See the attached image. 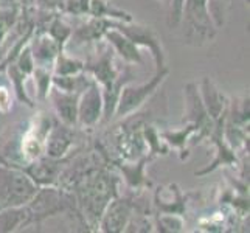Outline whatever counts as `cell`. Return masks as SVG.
<instances>
[{
    "mask_svg": "<svg viewBox=\"0 0 250 233\" xmlns=\"http://www.w3.org/2000/svg\"><path fill=\"white\" fill-rule=\"evenodd\" d=\"M39 185L13 162L0 163V210L27 205Z\"/></svg>",
    "mask_w": 250,
    "mask_h": 233,
    "instance_id": "1",
    "label": "cell"
},
{
    "mask_svg": "<svg viewBox=\"0 0 250 233\" xmlns=\"http://www.w3.org/2000/svg\"><path fill=\"white\" fill-rule=\"evenodd\" d=\"M179 25H182L184 28L185 41L194 47H201L214 41L218 33L210 16L207 0H185Z\"/></svg>",
    "mask_w": 250,
    "mask_h": 233,
    "instance_id": "2",
    "label": "cell"
},
{
    "mask_svg": "<svg viewBox=\"0 0 250 233\" xmlns=\"http://www.w3.org/2000/svg\"><path fill=\"white\" fill-rule=\"evenodd\" d=\"M25 207L28 212V226L33 222L39 224L50 216L78 209L75 194L68 190L58 188L56 185L39 187L38 193Z\"/></svg>",
    "mask_w": 250,
    "mask_h": 233,
    "instance_id": "3",
    "label": "cell"
},
{
    "mask_svg": "<svg viewBox=\"0 0 250 233\" xmlns=\"http://www.w3.org/2000/svg\"><path fill=\"white\" fill-rule=\"evenodd\" d=\"M168 73H169V68L165 65L163 68H160V70H156V75H154L149 81H146L143 84H137V85L125 84L122 87V92H120L114 117L126 118L127 115H131L134 112L139 110L146 103V100H149L152 95L157 92V89L162 85V83L165 81Z\"/></svg>",
    "mask_w": 250,
    "mask_h": 233,
    "instance_id": "4",
    "label": "cell"
},
{
    "mask_svg": "<svg viewBox=\"0 0 250 233\" xmlns=\"http://www.w3.org/2000/svg\"><path fill=\"white\" fill-rule=\"evenodd\" d=\"M110 28H117L122 31L125 36L131 39L137 47H145L151 51L156 70L165 67V51L162 47V39L159 33L146 25L134 23L132 22H122V21H110Z\"/></svg>",
    "mask_w": 250,
    "mask_h": 233,
    "instance_id": "5",
    "label": "cell"
},
{
    "mask_svg": "<svg viewBox=\"0 0 250 233\" xmlns=\"http://www.w3.org/2000/svg\"><path fill=\"white\" fill-rule=\"evenodd\" d=\"M184 97H185L184 123H189L196 127L197 140L210 137V134L214 129V120L208 115V112H207L197 85L193 83L187 84L184 89Z\"/></svg>",
    "mask_w": 250,
    "mask_h": 233,
    "instance_id": "6",
    "label": "cell"
},
{
    "mask_svg": "<svg viewBox=\"0 0 250 233\" xmlns=\"http://www.w3.org/2000/svg\"><path fill=\"white\" fill-rule=\"evenodd\" d=\"M103 92L97 83H92L87 89L80 93L78 100V127L93 129L101 123L103 118Z\"/></svg>",
    "mask_w": 250,
    "mask_h": 233,
    "instance_id": "7",
    "label": "cell"
},
{
    "mask_svg": "<svg viewBox=\"0 0 250 233\" xmlns=\"http://www.w3.org/2000/svg\"><path fill=\"white\" fill-rule=\"evenodd\" d=\"M135 212V204L126 197H114L103 212V216L98 224V230L106 233L125 232L131 216Z\"/></svg>",
    "mask_w": 250,
    "mask_h": 233,
    "instance_id": "8",
    "label": "cell"
},
{
    "mask_svg": "<svg viewBox=\"0 0 250 233\" xmlns=\"http://www.w3.org/2000/svg\"><path fill=\"white\" fill-rule=\"evenodd\" d=\"M75 127L67 126L61 122H55L44 142L45 155L50 159H65L75 145Z\"/></svg>",
    "mask_w": 250,
    "mask_h": 233,
    "instance_id": "9",
    "label": "cell"
},
{
    "mask_svg": "<svg viewBox=\"0 0 250 233\" xmlns=\"http://www.w3.org/2000/svg\"><path fill=\"white\" fill-rule=\"evenodd\" d=\"M67 163L65 159H50V157H39L30 162L27 167H21L27 174L36 182L39 187L47 185H58L59 176L62 174V165ZM16 165V163H14Z\"/></svg>",
    "mask_w": 250,
    "mask_h": 233,
    "instance_id": "10",
    "label": "cell"
},
{
    "mask_svg": "<svg viewBox=\"0 0 250 233\" xmlns=\"http://www.w3.org/2000/svg\"><path fill=\"white\" fill-rule=\"evenodd\" d=\"M48 98L51 100L59 122L67 126L78 127V92H62L51 85Z\"/></svg>",
    "mask_w": 250,
    "mask_h": 233,
    "instance_id": "11",
    "label": "cell"
},
{
    "mask_svg": "<svg viewBox=\"0 0 250 233\" xmlns=\"http://www.w3.org/2000/svg\"><path fill=\"white\" fill-rule=\"evenodd\" d=\"M114 53L115 51L107 44V47L103 48V53H100L97 59L84 63V72L90 73L100 87H104V85L114 83L120 75V70L114 63Z\"/></svg>",
    "mask_w": 250,
    "mask_h": 233,
    "instance_id": "12",
    "label": "cell"
},
{
    "mask_svg": "<svg viewBox=\"0 0 250 233\" xmlns=\"http://www.w3.org/2000/svg\"><path fill=\"white\" fill-rule=\"evenodd\" d=\"M30 50L34 59V65L48 67L53 70L55 59L62 47L53 38H50L45 31H34L30 39Z\"/></svg>",
    "mask_w": 250,
    "mask_h": 233,
    "instance_id": "13",
    "label": "cell"
},
{
    "mask_svg": "<svg viewBox=\"0 0 250 233\" xmlns=\"http://www.w3.org/2000/svg\"><path fill=\"white\" fill-rule=\"evenodd\" d=\"M103 39H104L112 47V50L122 56L127 64L139 65L143 63V56L140 53V48L117 28H107L104 31V34H103Z\"/></svg>",
    "mask_w": 250,
    "mask_h": 233,
    "instance_id": "14",
    "label": "cell"
},
{
    "mask_svg": "<svg viewBox=\"0 0 250 233\" xmlns=\"http://www.w3.org/2000/svg\"><path fill=\"white\" fill-rule=\"evenodd\" d=\"M199 93H201L202 103H204L207 112H208V115L216 122L224 112H226V109L229 106L227 97L222 93V90H219L218 85L214 84L208 76H205L202 80Z\"/></svg>",
    "mask_w": 250,
    "mask_h": 233,
    "instance_id": "15",
    "label": "cell"
},
{
    "mask_svg": "<svg viewBox=\"0 0 250 233\" xmlns=\"http://www.w3.org/2000/svg\"><path fill=\"white\" fill-rule=\"evenodd\" d=\"M25 226H28V212L25 205L0 210V233L16 232Z\"/></svg>",
    "mask_w": 250,
    "mask_h": 233,
    "instance_id": "16",
    "label": "cell"
},
{
    "mask_svg": "<svg viewBox=\"0 0 250 233\" xmlns=\"http://www.w3.org/2000/svg\"><path fill=\"white\" fill-rule=\"evenodd\" d=\"M152 157L148 155V157H142L137 163H120L117 162L115 167L123 172V177L127 182V185L131 188H142L143 185H148L145 179V165L151 160Z\"/></svg>",
    "mask_w": 250,
    "mask_h": 233,
    "instance_id": "17",
    "label": "cell"
},
{
    "mask_svg": "<svg viewBox=\"0 0 250 233\" xmlns=\"http://www.w3.org/2000/svg\"><path fill=\"white\" fill-rule=\"evenodd\" d=\"M89 16L92 17H104V19H114L122 22H132L134 17L131 13L112 6L107 0H90L89 5Z\"/></svg>",
    "mask_w": 250,
    "mask_h": 233,
    "instance_id": "18",
    "label": "cell"
},
{
    "mask_svg": "<svg viewBox=\"0 0 250 233\" xmlns=\"http://www.w3.org/2000/svg\"><path fill=\"white\" fill-rule=\"evenodd\" d=\"M5 70H6V75H8V78H10V81L14 87V93H16L17 100H19L21 103H23V105L30 106V107H34L33 101L30 100L27 90H25V80H27L28 75H25L21 68L16 65V63H10L5 67Z\"/></svg>",
    "mask_w": 250,
    "mask_h": 233,
    "instance_id": "19",
    "label": "cell"
},
{
    "mask_svg": "<svg viewBox=\"0 0 250 233\" xmlns=\"http://www.w3.org/2000/svg\"><path fill=\"white\" fill-rule=\"evenodd\" d=\"M159 134H160V139L163 140V143H168L169 146H172V148L184 152L189 137L196 134V127L193 125L187 123L185 127H182V129H176V131H162Z\"/></svg>",
    "mask_w": 250,
    "mask_h": 233,
    "instance_id": "20",
    "label": "cell"
},
{
    "mask_svg": "<svg viewBox=\"0 0 250 233\" xmlns=\"http://www.w3.org/2000/svg\"><path fill=\"white\" fill-rule=\"evenodd\" d=\"M50 38H53L59 45L62 48L67 45L68 39L72 36L73 28L70 25H67L62 19H61V13H56L53 17L50 19V22L47 23V27L44 30Z\"/></svg>",
    "mask_w": 250,
    "mask_h": 233,
    "instance_id": "21",
    "label": "cell"
},
{
    "mask_svg": "<svg viewBox=\"0 0 250 233\" xmlns=\"http://www.w3.org/2000/svg\"><path fill=\"white\" fill-rule=\"evenodd\" d=\"M84 72V63L76 59L73 56H68L64 48L59 51L56 59H55V64H53V75H78Z\"/></svg>",
    "mask_w": 250,
    "mask_h": 233,
    "instance_id": "22",
    "label": "cell"
},
{
    "mask_svg": "<svg viewBox=\"0 0 250 233\" xmlns=\"http://www.w3.org/2000/svg\"><path fill=\"white\" fill-rule=\"evenodd\" d=\"M34 85H36V93L41 101L48 98V92L51 89V80H53V70L48 67H34L33 70Z\"/></svg>",
    "mask_w": 250,
    "mask_h": 233,
    "instance_id": "23",
    "label": "cell"
},
{
    "mask_svg": "<svg viewBox=\"0 0 250 233\" xmlns=\"http://www.w3.org/2000/svg\"><path fill=\"white\" fill-rule=\"evenodd\" d=\"M231 3H233V0H207L210 16L216 28H222L226 25Z\"/></svg>",
    "mask_w": 250,
    "mask_h": 233,
    "instance_id": "24",
    "label": "cell"
},
{
    "mask_svg": "<svg viewBox=\"0 0 250 233\" xmlns=\"http://www.w3.org/2000/svg\"><path fill=\"white\" fill-rule=\"evenodd\" d=\"M21 11L22 10H3V8H0V45L13 31L21 16Z\"/></svg>",
    "mask_w": 250,
    "mask_h": 233,
    "instance_id": "25",
    "label": "cell"
},
{
    "mask_svg": "<svg viewBox=\"0 0 250 233\" xmlns=\"http://www.w3.org/2000/svg\"><path fill=\"white\" fill-rule=\"evenodd\" d=\"M14 63H16V65L19 67L25 75H31L33 73L34 67H36V65H34V59H33L31 50H30V42L21 50V53L17 55Z\"/></svg>",
    "mask_w": 250,
    "mask_h": 233,
    "instance_id": "26",
    "label": "cell"
},
{
    "mask_svg": "<svg viewBox=\"0 0 250 233\" xmlns=\"http://www.w3.org/2000/svg\"><path fill=\"white\" fill-rule=\"evenodd\" d=\"M89 5H90V0H65L62 14L85 16V14H89Z\"/></svg>",
    "mask_w": 250,
    "mask_h": 233,
    "instance_id": "27",
    "label": "cell"
},
{
    "mask_svg": "<svg viewBox=\"0 0 250 233\" xmlns=\"http://www.w3.org/2000/svg\"><path fill=\"white\" fill-rule=\"evenodd\" d=\"M159 226L163 232H180L184 227V221L180 214H163L159 221Z\"/></svg>",
    "mask_w": 250,
    "mask_h": 233,
    "instance_id": "28",
    "label": "cell"
},
{
    "mask_svg": "<svg viewBox=\"0 0 250 233\" xmlns=\"http://www.w3.org/2000/svg\"><path fill=\"white\" fill-rule=\"evenodd\" d=\"M185 0H169V16H168V27L177 28L182 17V8Z\"/></svg>",
    "mask_w": 250,
    "mask_h": 233,
    "instance_id": "29",
    "label": "cell"
},
{
    "mask_svg": "<svg viewBox=\"0 0 250 233\" xmlns=\"http://www.w3.org/2000/svg\"><path fill=\"white\" fill-rule=\"evenodd\" d=\"M65 0H34L33 6L39 8V10H45V11H53V13H61L64 10Z\"/></svg>",
    "mask_w": 250,
    "mask_h": 233,
    "instance_id": "30",
    "label": "cell"
},
{
    "mask_svg": "<svg viewBox=\"0 0 250 233\" xmlns=\"http://www.w3.org/2000/svg\"><path fill=\"white\" fill-rule=\"evenodd\" d=\"M33 3L34 0H0V8H3V10H23Z\"/></svg>",
    "mask_w": 250,
    "mask_h": 233,
    "instance_id": "31",
    "label": "cell"
},
{
    "mask_svg": "<svg viewBox=\"0 0 250 233\" xmlns=\"http://www.w3.org/2000/svg\"><path fill=\"white\" fill-rule=\"evenodd\" d=\"M11 109V95L10 90L3 85H0V112L6 114L8 110Z\"/></svg>",
    "mask_w": 250,
    "mask_h": 233,
    "instance_id": "32",
    "label": "cell"
},
{
    "mask_svg": "<svg viewBox=\"0 0 250 233\" xmlns=\"http://www.w3.org/2000/svg\"><path fill=\"white\" fill-rule=\"evenodd\" d=\"M0 163H6V159H3L2 155H0Z\"/></svg>",
    "mask_w": 250,
    "mask_h": 233,
    "instance_id": "33",
    "label": "cell"
},
{
    "mask_svg": "<svg viewBox=\"0 0 250 233\" xmlns=\"http://www.w3.org/2000/svg\"><path fill=\"white\" fill-rule=\"evenodd\" d=\"M160 2H163V3H169V0H160Z\"/></svg>",
    "mask_w": 250,
    "mask_h": 233,
    "instance_id": "34",
    "label": "cell"
},
{
    "mask_svg": "<svg viewBox=\"0 0 250 233\" xmlns=\"http://www.w3.org/2000/svg\"><path fill=\"white\" fill-rule=\"evenodd\" d=\"M246 3H249V0H246Z\"/></svg>",
    "mask_w": 250,
    "mask_h": 233,
    "instance_id": "35",
    "label": "cell"
}]
</instances>
